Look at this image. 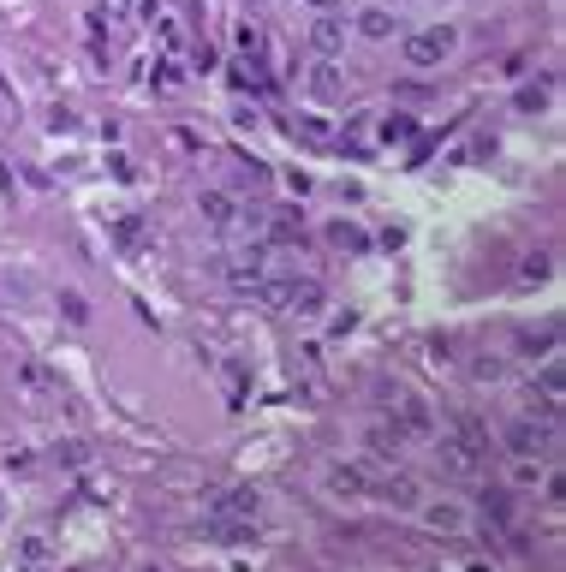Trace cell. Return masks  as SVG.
Returning a JSON list of instances; mask_svg holds the SVG:
<instances>
[{"mask_svg":"<svg viewBox=\"0 0 566 572\" xmlns=\"http://www.w3.org/2000/svg\"><path fill=\"white\" fill-rule=\"evenodd\" d=\"M459 48V36H453L448 24L441 30H417V36H406V60L417 66V72H430V66H441V60Z\"/></svg>","mask_w":566,"mask_h":572,"instance_id":"1","label":"cell"},{"mask_svg":"<svg viewBox=\"0 0 566 572\" xmlns=\"http://www.w3.org/2000/svg\"><path fill=\"white\" fill-rule=\"evenodd\" d=\"M393 423L406 430V441H424V435H435V417H430V406L417 394H393Z\"/></svg>","mask_w":566,"mask_h":572,"instance_id":"2","label":"cell"},{"mask_svg":"<svg viewBox=\"0 0 566 572\" xmlns=\"http://www.w3.org/2000/svg\"><path fill=\"white\" fill-rule=\"evenodd\" d=\"M507 447H513L519 459L548 454V447H554V423H530V417H525V423H513V430H507Z\"/></svg>","mask_w":566,"mask_h":572,"instance_id":"3","label":"cell"},{"mask_svg":"<svg viewBox=\"0 0 566 572\" xmlns=\"http://www.w3.org/2000/svg\"><path fill=\"white\" fill-rule=\"evenodd\" d=\"M311 48L322 60H334L340 48H346V24H340V12H316V24H311Z\"/></svg>","mask_w":566,"mask_h":572,"instance_id":"4","label":"cell"},{"mask_svg":"<svg viewBox=\"0 0 566 572\" xmlns=\"http://www.w3.org/2000/svg\"><path fill=\"white\" fill-rule=\"evenodd\" d=\"M256 507H263V495H256L251 483H239V489H227L215 507H209V519H256Z\"/></svg>","mask_w":566,"mask_h":572,"instance_id":"5","label":"cell"},{"mask_svg":"<svg viewBox=\"0 0 566 572\" xmlns=\"http://www.w3.org/2000/svg\"><path fill=\"white\" fill-rule=\"evenodd\" d=\"M322 238H328L334 251H346V257H364V251H370V233H364V227H352V221H328Z\"/></svg>","mask_w":566,"mask_h":572,"instance_id":"6","label":"cell"},{"mask_svg":"<svg viewBox=\"0 0 566 572\" xmlns=\"http://www.w3.org/2000/svg\"><path fill=\"white\" fill-rule=\"evenodd\" d=\"M441 465H448V471H459V477H477V471H483L477 441H465V435H459V441H441Z\"/></svg>","mask_w":566,"mask_h":572,"instance_id":"7","label":"cell"},{"mask_svg":"<svg viewBox=\"0 0 566 572\" xmlns=\"http://www.w3.org/2000/svg\"><path fill=\"white\" fill-rule=\"evenodd\" d=\"M197 209H203V221H209V227H233V221H239V203L227 197V191H203V197H197Z\"/></svg>","mask_w":566,"mask_h":572,"instance_id":"8","label":"cell"},{"mask_svg":"<svg viewBox=\"0 0 566 572\" xmlns=\"http://www.w3.org/2000/svg\"><path fill=\"white\" fill-rule=\"evenodd\" d=\"M424 519H430V531H441V536H459V531L471 525L465 507H453V501H435V507H424Z\"/></svg>","mask_w":566,"mask_h":572,"instance_id":"9","label":"cell"},{"mask_svg":"<svg viewBox=\"0 0 566 572\" xmlns=\"http://www.w3.org/2000/svg\"><path fill=\"white\" fill-rule=\"evenodd\" d=\"M358 30L370 42H388L393 36V6H364V12H358Z\"/></svg>","mask_w":566,"mask_h":572,"instance_id":"10","label":"cell"},{"mask_svg":"<svg viewBox=\"0 0 566 572\" xmlns=\"http://www.w3.org/2000/svg\"><path fill=\"white\" fill-rule=\"evenodd\" d=\"M400 447H406V430H400V423H370V454L400 459Z\"/></svg>","mask_w":566,"mask_h":572,"instance_id":"11","label":"cell"},{"mask_svg":"<svg viewBox=\"0 0 566 572\" xmlns=\"http://www.w3.org/2000/svg\"><path fill=\"white\" fill-rule=\"evenodd\" d=\"M132 19V0H96V6H90V30H108V24H125Z\"/></svg>","mask_w":566,"mask_h":572,"instance_id":"12","label":"cell"},{"mask_svg":"<svg viewBox=\"0 0 566 572\" xmlns=\"http://www.w3.org/2000/svg\"><path fill=\"white\" fill-rule=\"evenodd\" d=\"M239 54L251 60V66H263V60H269V36H263V24H239Z\"/></svg>","mask_w":566,"mask_h":572,"instance_id":"13","label":"cell"},{"mask_svg":"<svg viewBox=\"0 0 566 572\" xmlns=\"http://www.w3.org/2000/svg\"><path fill=\"white\" fill-rule=\"evenodd\" d=\"M328 489L346 495V501H358V495H364V477L352 471V465H328Z\"/></svg>","mask_w":566,"mask_h":572,"instance_id":"14","label":"cell"},{"mask_svg":"<svg viewBox=\"0 0 566 572\" xmlns=\"http://www.w3.org/2000/svg\"><path fill=\"white\" fill-rule=\"evenodd\" d=\"M293 132H298V138H311V143H334V125H328L322 114H298Z\"/></svg>","mask_w":566,"mask_h":572,"instance_id":"15","label":"cell"},{"mask_svg":"<svg viewBox=\"0 0 566 572\" xmlns=\"http://www.w3.org/2000/svg\"><path fill=\"white\" fill-rule=\"evenodd\" d=\"M251 525H256V519H209V536H221V543H245Z\"/></svg>","mask_w":566,"mask_h":572,"instance_id":"16","label":"cell"},{"mask_svg":"<svg viewBox=\"0 0 566 572\" xmlns=\"http://www.w3.org/2000/svg\"><path fill=\"white\" fill-rule=\"evenodd\" d=\"M382 495H388L393 507H417V483H411L406 471H400V477H388V489H382Z\"/></svg>","mask_w":566,"mask_h":572,"instance_id":"17","label":"cell"},{"mask_svg":"<svg viewBox=\"0 0 566 572\" xmlns=\"http://www.w3.org/2000/svg\"><path fill=\"white\" fill-rule=\"evenodd\" d=\"M311 90H316V96H334V90H340V72H334V60H322V66L311 72Z\"/></svg>","mask_w":566,"mask_h":572,"instance_id":"18","label":"cell"},{"mask_svg":"<svg viewBox=\"0 0 566 572\" xmlns=\"http://www.w3.org/2000/svg\"><path fill=\"white\" fill-rule=\"evenodd\" d=\"M548 108V84H525L519 90V114H543Z\"/></svg>","mask_w":566,"mask_h":572,"instance_id":"19","label":"cell"},{"mask_svg":"<svg viewBox=\"0 0 566 572\" xmlns=\"http://www.w3.org/2000/svg\"><path fill=\"white\" fill-rule=\"evenodd\" d=\"M411 138V114H388L382 119V143H406Z\"/></svg>","mask_w":566,"mask_h":572,"instance_id":"20","label":"cell"},{"mask_svg":"<svg viewBox=\"0 0 566 572\" xmlns=\"http://www.w3.org/2000/svg\"><path fill=\"white\" fill-rule=\"evenodd\" d=\"M19 382H24V394H48V370H36V364H19Z\"/></svg>","mask_w":566,"mask_h":572,"instance_id":"21","label":"cell"},{"mask_svg":"<svg viewBox=\"0 0 566 572\" xmlns=\"http://www.w3.org/2000/svg\"><path fill=\"white\" fill-rule=\"evenodd\" d=\"M548 275V251H530L525 257V280H543Z\"/></svg>","mask_w":566,"mask_h":572,"instance_id":"22","label":"cell"},{"mask_svg":"<svg viewBox=\"0 0 566 572\" xmlns=\"http://www.w3.org/2000/svg\"><path fill=\"white\" fill-rule=\"evenodd\" d=\"M519 352H530V358H537V352H554V328H548L543 340H537V334H530V340H519Z\"/></svg>","mask_w":566,"mask_h":572,"instance_id":"23","label":"cell"},{"mask_svg":"<svg viewBox=\"0 0 566 572\" xmlns=\"http://www.w3.org/2000/svg\"><path fill=\"white\" fill-rule=\"evenodd\" d=\"M60 304H66V316H72V322H84V298H78V293H60Z\"/></svg>","mask_w":566,"mask_h":572,"instance_id":"24","label":"cell"},{"mask_svg":"<svg viewBox=\"0 0 566 572\" xmlns=\"http://www.w3.org/2000/svg\"><path fill=\"white\" fill-rule=\"evenodd\" d=\"M304 6H311V12H334V6H340V0H304Z\"/></svg>","mask_w":566,"mask_h":572,"instance_id":"25","label":"cell"},{"mask_svg":"<svg viewBox=\"0 0 566 572\" xmlns=\"http://www.w3.org/2000/svg\"><path fill=\"white\" fill-rule=\"evenodd\" d=\"M376 6H400V0H376Z\"/></svg>","mask_w":566,"mask_h":572,"instance_id":"26","label":"cell"}]
</instances>
